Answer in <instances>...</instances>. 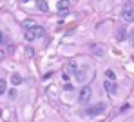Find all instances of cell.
Returning <instances> with one entry per match:
<instances>
[{
	"label": "cell",
	"instance_id": "8992f818",
	"mask_svg": "<svg viewBox=\"0 0 134 122\" xmlns=\"http://www.w3.org/2000/svg\"><path fill=\"white\" fill-rule=\"evenodd\" d=\"M69 6H71V0H60V2L56 4L58 11H62V13H65L67 9H69Z\"/></svg>",
	"mask_w": 134,
	"mask_h": 122
},
{
	"label": "cell",
	"instance_id": "7c38bea8",
	"mask_svg": "<svg viewBox=\"0 0 134 122\" xmlns=\"http://www.w3.org/2000/svg\"><path fill=\"white\" fill-rule=\"evenodd\" d=\"M91 51H92L94 55H100V57L103 55V48H100L98 44H92V46H91Z\"/></svg>",
	"mask_w": 134,
	"mask_h": 122
},
{
	"label": "cell",
	"instance_id": "9c48e42d",
	"mask_svg": "<svg viewBox=\"0 0 134 122\" xmlns=\"http://www.w3.org/2000/svg\"><path fill=\"white\" fill-rule=\"evenodd\" d=\"M22 75H18V73H15V75H11V84L13 86H18V84H22Z\"/></svg>",
	"mask_w": 134,
	"mask_h": 122
},
{
	"label": "cell",
	"instance_id": "30bf717a",
	"mask_svg": "<svg viewBox=\"0 0 134 122\" xmlns=\"http://www.w3.org/2000/svg\"><path fill=\"white\" fill-rule=\"evenodd\" d=\"M24 38H25L27 42H33V40L36 38V35L33 33V29H29V31H25V33H24Z\"/></svg>",
	"mask_w": 134,
	"mask_h": 122
},
{
	"label": "cell",
	"instance_id": "44dd1931",
	"mask_svg": "<svg viewBox=\"0 0 134 122\" xmlns=\"http://www.w3.org/2000/svg\"><path fill=\"white\" fill-rule=\"evenodd\" d=\"M0 57H4V53H0Z\"/></svg>",
	"mask_w": 134,
	"mask_h": 122
},
{
	"label": "cell",
	"instance_id": "ffe728a7",
	"mask_svg": "<svg viewBox=\"0 0 134 122\" xmlns=\"http://www.w3.org/2000/svg\"><path fill=\"white\" fill-rule=\"evenodd\" d=\"M0 42H2V31H0Z\"/></svg>",
	"mask_w": 134,
	"mask_h": 122
},
{
	"label": "cell",
	"instance_id": "ba28073f",
	"mask_svg": "<svg viewBox=\"0 0 134 122\" xmlns=\"http://www.w3.org/2000/svg\"><path fill=\"white\" fill-rule=\"evenodd\" d=\"M36 7H38L42 13H47V11H49V4H47L45 0H36Z\"/></svg>",
	"mask_w": 134,
	"mask_h": 122
},
{
	"label": "cell",
	"instance_id": "9a60e30c",
	"mask_svg": "<svg viewBox=\"0 0 134 122\" xmlns=\"http://www.w3.org/2000/svg\"><path fill=\"white\" fill-rule=\"evenodd\" d=\"M5 89H7V88H5V82L0 78V95H4V93H5Z\"/></svg>",
	"mask_w": 134,
	"mask_h": 122
},
{
	"label": "cell",
	"instance_id": "3957f363",
	"mask_svg": "<svg viewBox=\"0 0 134 122\" xmlns=\"http://www.w3.org/2000/svg\"><path fill=\"white\" fill-rule=\"evenodd\" d=\"M103 111H105V104H96V106H92V108L87 109V115L89 117H96V115H100Z\"/></svg>",
	"mask_w": 134,
	"mask_h": 122
},
{
	"label": "cell",
	"instance_id": "8fae6325",
	"mask_svg": "<svg viewBox=\"0 0 134 122\" xmlns=\"http://www.w3.org/2000/svg\"><path fill=\"white\" fill-rule=\"evenodd\" d=\"M29 29H33V33H35V35H36V37H42V35H44L45 31H44V27H40V26H33V27H29Z\"/></svg>",
	"mask_w": 134,
	"mask_h": 122
},
{
	"label": "cell",
	"instance_id": "7402d4cb",
	"mask_svg": "<svg viewBox=\"0 0 134 122\" xmlns=\"http://www.w3.org/2000/svg\"><path fill=\"white\" fill-rule=\"evenodd\" d=\"M22 2H29V0H22Z\"/></svg>",
	"mask_w": 134,
	"mask_h": 122
},
{
	"label": "cell",
	"instance_id": "d6986e66",
	"mask_svg": "<svg viewBox=\"0 0 134 122\" xmlns=\"http://www.w3.org/2000/svg\"><path fill=\"white\" fill-rule=\"evenodd\" d=\"M64 89H65V91H71V89H72V86H71V84H65V86H64Z\"/></svg>",
	"mask_w": 134,
	"mask_h": 122
},
{
	"label": "cell",
	"instance_id": "6da1fadb",
	"mask_svg": "<svg viewBox=\"0 0 134 122\" xmlns=\"http://www.w3.org/2000/svg\"><path fill=\"white\" fill-rule=\"evenodd\" d=\"M91 97H92V89H91L89 86H83V88L80 89V97H78L80 104H87L91 100Z\"/></svg>",
	"mask_w": 134,
	"mask_h": 122
},
{
	"label": "cell",
	"instance_id": "52a82bcc",
	"mask_svg": "<svg viewBox=\"0 0 134 122\" xmlns=\"http://www.w3.org/2000/svg\"><path fill=\"white\" fill-rule=\"evenodd\" d=\"M74 75H76L74 78H76L78 82H85V78H87V71H85V69H76Z\"/></svg>",
	"mask_w": 134,
	"mask_h": 122
},
{
	"label": "cell",
	"instance_id": "5bb4252c",
	"mask_svg": "<svg viewBox=\"0 0 134 122\" xmlns=\"http://www.w3.org/2000/svg\"><path fill=\"white\" fill-rule=\"evenodd\" d=\"M105 75H107V80H116V75H114V71H112V69H107V71H105Z\"/></svg>",
	"mask_w": 134,
	"mask_h": 122
},
{
	"label": "cell",
	"instance_id": "5b68a950",
	"mask_svg": "<svg viewBox=\"0 0 134 122\" xmlns=\"http://www.w3.org/2000/svg\"><path fill=\"white\" fill-rule=\"evenodd\" d=\"M76 69H78V64H76L74 60H71V62H67V64H65V73L67 75H74V73H76Z\"/></svg>",
	"mask_w": 134,
	"mask_h": 122
},
{
	"label": "cell",
	"instance_id": "7a4b0ae2",
	"mask_svg": "<svg viewBox=\"0 0 134 122\" xmlns=\"http://www.w3.org/2000/svg\"><path fill=\"white\" fill-rule=\"evenodd\" d=\"M121 18H123L125 22H134V7H131V6L123 7V11H121Z\"/></svg>",
	"mask_w": 134,
	"mask_h": 122
},
{
	"label": "cell",
	"instance_id": "ac0fdd59",
	"mask_svg": "<svg viewBox=\"0 0 134 122\" xmlns=\"http://www.w3.org/2000/svg\"><path fill=\"white\" fill-rule=\"evenodd\" d=\"M9 97H11V98L16 97V89H11V91H9Z\"/></svg>",
	"mask_w": 134,
	"mask_h": 122
},
{
	"label": "cell",
	"instance_id": "e0dca14e",
	"mask_svg": "<svg viewBox=\"0 0 134 122\" xmlns=\"http://www.w3.org/2000/svg\"><path fill=\"white\" fill-rule=\"evenodd\" d=\"M25 55H27V57H33V55H35L33 48H27V49H25Z\"/></svg>",
	"mask_w": 134,
	"mask_h": 122
},
{
	"label": "cell",
	"instance_id": "277c9868",
	"mask_svg": "<svg viewBox=\"0 0 134 122\" xmlns=\"http://www.w3.org/2000/svg\"><path fill=\"white\" fill-rule=\"evenodd\" d=\"M103 88H105V91H107L109 95H114V93H116V84H114V80H105Z\"/></svg>",
	"mask_w": 134,
	"mask_h": 122
},
{
	"label": "cell",
	"instance_id": "4fadbf2b",
	"mask_svg": "<svg viewBox=\"0 0 134 122\" xmlns=\"http://www.w3.org/2000/svg\"><path fill=\"white\" fill-rule=\"evenodd\" d=\"M125 35H127V33H125V29H118V31H116V40H123V38H125Z\"/></svg>",
	"mask_w": 134,
	"mask_h": 122
},
{
	"label": "cell",
	"instance_id": "2e32d148",
	"mask_svg": "<svg viewBox=\"0 0 134 122\" xmlns=\"http://www.w3.org/2000/svg\"><path fill=\"white\" fill-rule=\"evenodd\" d=\"M24 27H25V29H29V27H33V26H35V22H33V20H24Z\"/></svg>",
	"mask_w": 134,
	"mask_h": 122
}]
</instances>
